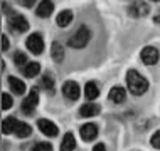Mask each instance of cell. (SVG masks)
Returning <instances> with one entry per match:
<instances>
[{"instance_id":"8fae6325","label":"cell","mask_w":160,"mask_h":151,"mask_svg":"<svg viewBox=\"0 0 160 151\" xmlns=\"http://www.w3.org/2000/svg\"><path fill=\"white\" fill-rule=\"evenodd\" d=\"M148 5H147L145 2H133L132 5H130V14L133 17H142L145 14H148Z\"/></svg>"},{"instance_id":"4316f807","label":"cell","mask_w":160,"mask_h":151,"mask_svg":"<svg viewBox=\"0 0 160 151\" xmlns=\"http://www.w3.org/2000/svg\"><path fill=\"white\" fill-rule=\"evenodd\" d=\"M7 49H8V39H7V35H2V50L5 52Z\"/></svg>"},{"instance_id":"3957f363","label":"cell","mask_w":160,"mask_h":151,"mask_svg":"<svg viewBox=\"0 0 160 151\" xmlns=\"http://www.w3.org/2000/svg\"><path fill=\"white\" fill-rule=\"evenodd\" d=\"M8 27L15 32H27L29 30V22L25 20V17L19 15V14H12L8 15Z\"/></svg>"},{"instance_id":"ffe728a7","label":"cell","mask_w":160,"mask_h":151,"mask_svg":"<svg viewBox=\"0 0 160 151\" xmlns=\"http://www.w3.org/2000/svg\"><path fill=\"white\" fill-rule=\"evenodd\" d=\"M98 94H99V89H98L96 83H88V84H86V87H84V96L88 97L89 101L96 99Z\"/></svg>"},{"instance_id":"ac0fdd59","label":"cell","mask_w":160,"mask_h":151,"mask_svg":"<svg viewBox=\"0 0 160 151\" xmlns=\"http://www.w3.org/2000/svg\"><path fill=\"white\" fill-rule=\"evenodd\" d=\"M71 20H72V12L71 10H62V12H59L56 22H58L59 27H68V25L71 24Z\"/></svg>"},{"instance_id":"4fadbf2b","label":"cell","mask_w":160,"mask_h":151,"mask_svg":"<svg viewBox=\"0 0 160 151\" xmlns=\"http://www.w3.org/2000/svg\"><path fill=\"white\" fill-rule=\"evenodd\" d=\"M17 126H19V121H17L14 116H10V118H5L2 123V133L3 134H10V133H15Z\"/></svg>"},{"instance_id":"7a4b0ae2","label":"cell","mask_w":160,"mask_h":151,"mask_svg":"<svg viewBox=\"0 0 160 151\" xmlns=\"http://www.w3.org/2000/svg\"><path fill=\"white\" fill-rule=\"evenodd\" d=\"M89 37H91V32H89V29L86 27V25H83V27L78 29V32L72 35L71 39H69L68 44L71 47H74V49H83V47L88 44Z\"/></svg>"},{"instance_id":"5b68a950","label":"cell","mask_w":160,"mask_h":151,"mask_svg":"<svg viewBox=\"0 0 160 151\" xmlns=\"http://www.w3.org/2000/svg\"><path fill=\"white\" fill-rule=\"evenodd\" d=\"M37 102H39L37 89H32L31 92H29V96L25 97L24 102H22V113H25V114H32V111L36 109Z\"/></svg>"},{"instance_id":"d4e9b609","label":"cell","mask_w":160,"mask_h":151,"mask_svg":"<svg viewBox=\"0 0 160 151\" xmlns=\"http://www.w3.org/2000/svg\"><path fill=\"white\" fill-rule=\"evenodd\" d=\"M12 104H14V101H12L10 94L3 92V94H2V109H10Z\"/></svg>"},{"instance_id":"cb8c5ba5","label":"cell","mask_w":160,"mask_h":151,"mask_svg":"<svg viewBox=\"0 0 160 151\" xmlns=\"http://www.w3.org/2000/svg\"><path fill=\"white\" fill-rule=\"evenodd\" d=\"M32 151H52V144L47 143V141H41L32 146Z\"/></svg>"},{"instance_id":"6da1fadb","label":"cell","mask_w":160,"mask_h":151,"mask_svg":"<svg viewBox=\"0 0 160 151\" xmlns=\"http://www.w3.org/2000/svg\"><path fill=\"white\" fill-rule=\"evenodd\" d=\"M127 84H128L130 92L135 94V96H142V94H145V91L148 89V81H147L138 71H135V69H132V71L127 72Z\"/></svg>"},{"instance_id":"8992f818","label":"cell","mask_w":160,"mask_h":151,"mask_svg":"<svg viewBox=\"0 0 160 151\" xmlns=\"http://www.w3.org/2000/svg\"><path fill=\"white\" fill-rule=\"evenodd\" d=\"M37 126H39V129H41L46 136H49V138L58 136V133H59L58 126H56L52 121H49V119H39L37 121Z\"/></svg>"},{"instance_id":"9a60e30c","label":"cell","mask_w":160,"mask_h":151,"mask_svg":"<svg viewBox=\"0 0 160 151\" xmlns=\"http://www.w3.org/2000/svg\"><path fill=\"white\" fill-rule=\"evenodd\" d=\"M8 86H10V89L14 91L15 94H19V96L25 92V84H24V81L19 79V77L10 76V77H8Z\"/></svg>"},{"instance_id":"f1b7e54d","label":"cell","mask_w":160,"mask_h":151,"mask_svg":"<svg viewBox=\"0 0 160 151\" xmlns=\"http://www.w3.org/2000/svg\"><path fill=\"white\" fill-rule=\"evenodd\" d=\"M155 24H160V14H157V17H155Z\"/></svg>"},{"instance_id":"484cf974","label":"cell","mask_w":160,"mask_h":151,"mask_svg":"<svg viewBox=\"0 0 160 151\" xmlns=\"http://www.w3.org/2000/svg\"><path fill=\"white\" fill-rule=\"evenodd\" d=\"M150 143H152L153 148L160 149V129H158V131H157V133H155V134L152 136V141H150Z\"/></svg>"},{"instance_id":"7c38bea8","label":"cell","mask_w":160,"mask_h":151,"mask_svg":"<svg viewBox=\"0 0 160 151\" xmlns=\"http://www.w3.org/2000/svg\"><path fill=\"white\" fill-rule=\"evenodd\" d=\"M79 114L83 118H91V116H98L99 114V106L94 104V102H88V104H83L79 109Z\"/></svg>"},{"instance_id":"d6986e66","label":"cell","mask_w":160,"mask_h":151,"mask_svg":"<svg viewBox=\"0 0 160 151\" xmlns=\"http://www.w3.org/2000/svg\"><path fill=\"white\" fill-rule=\"evenodd\" d=\"M24 76L25 77H36L39 72H41V64L39 62H29L27 66L24 67Z\"/></svg>"},{"instance_id":"44dd1931","label":"cell","mask_w":160,"mask_h":151,"mask_svg":"<svg viewBox=\"0 0 160 151\" xmlns=\"http://www.w3.org/2000/svg\"><path fill=\"white\" fill-rule=\"evenodd\" d=\"M31 133H32V129L27 123H19V126H17V129H15V136L17 138H27Z\"/></svg>"},{"instance_id":"7402d4cb","label":"cell","mask_w":160,"mask_h":151,"mask_svg":"<svg viewBox=\"0 0 160 151\" xmlns=\"http://www.w3.org/2000/svg\"><path fill=\"white\" fill-rule=\"evenodd\" d=\"M41 84H42V87H44L46 91L54 92V77L51 76V72L44 74V77H42V81H41Z\"/></svg>"},{"instance_id":"30bf717a","label":"cell","mask_w":160,"mask_h":151,"mask_svg":"<svg viewBox=\"0 0 160 151\" xmlns=\"http://www.w3.org/2000/svg\"><path fill=\"white\" fill-rule=\"evenodd\" d=\"M108 97H110V101L115 102V104H122V102H125V99H127V92H125L123 87L116 86V87H111Z\"/></svg>"},{"instance_id":"ba28073f","label":"cell","mask_w":160,"mask_h":151,"mask_svg":"<svg viewBox=\"0 0 160 151\" xmlns=\"http://www.w3.org/2000/svg\"><path fill=\"white\" fill-rule=\"evenodd\" d=\"M140 55H142L143 64H147V66H153V64H157V60H158V50L155 49V47H145Z\"/></svg>"},{"instance_id":"277c9868","label":"cell","mask_w":160,"mask_h":151,"mask_svg":"<svg viewBox=\"0 0 160 151\" xmlns=\"http://www.w3.org/2000/svg\"><path fill=\"white\" fill-rule=\"evenodd\" d=\"M25 44H27V49L36 55L44 50V40H42V37L39 35V34H31V35L27 37V42H25Z\"/></svg>"},{"instance_id":"5bb4252c","label":"cell","mask_w":160,"mask_h":151,"mask_svg":"<svg viewBox=\"0 0 160 151\" xmlns=\"http://www.w3.org/2000/svg\"><path fill=\"white\" fill-rule=\"evenodd\" d=\"M52 10H54V3L52 2H47V0H44V2H41L37 5V15L42 17V19L49 17L51 14H52Z\"/></svg>"},{"instance_id":"9c48e42d","label":"cell","mask_w":160,"mask_h":151,"mask_svg":"<svg viewBox=\"0 0 160 151\" xmlns=\"http://www.w3.org/2000/svg\"><path fill=\"white\" fill-rule=\"evenodd\" d=\"M79 133H81V138H83L84 141H93V139H96V136H98V128H96V124L88 123V124H83V126H81Z\"/></svg>"},{"instance_id":"2e32d148","label":"cell","mask_w":160,"mask_h":151,"mask_svg":"<svg viewBox=\"0 0 160 151\" xmlns=\"http://www.w3.org/2000/svg\"><path fill=\"white\" fill-rule=\"evenodd\" d=\"M51 57H52L56 62H62V59H64V47L59 44V42H52V45H51Z\"/></svg>"},{"instance_id":"e0dca14e","label":"cell","mask_w":160,"mask_h":151,"mask_svg":"<svg viewBox=\"0 0 160 151\" xmlns=\"http://www.w3.org/2000/svg\"><path fill=\"white\" fill-rule=\"evenodd\" d=\"M74 148H76V139L72 136V133H66L61 143V151H74Z\"/></svg>"},{"instance_id":"83f0119b","label":"cell","mask_w":160,"mask_h":151,"mask_svg":"<svg viewBox=\"0 0 160 151\" xmlns=\"http://www.w3.org/2000/svg\"><path fill=\"white\" fill-rule=\"evenodd\" d=\"M93 151H106V148H105V144H103V143H98V144L93 148Z\"/></svg>"},{"instance_id":"52a82bcc","label":"cell","mask_w":160,"mask_h":151,"mask_svg":"<svg viewBox=\"0 0 160 151\" xmlns=\"http://www.w3.org/2000/svg\"><path fill=\"white\" fill-rule=\"evenodd\" d=\"M62 92H64V96L69 97L71 101H76V99H79L81 89L74 81H68V83H64V86H62Z\"/></svg>"},{"instance_id":"603a6c76","label":"cell","mask_w":160,"mask_h":151,"mask_svg":"<svg viewBox=\"0 0 160 151\" xmlns=\"http://www.w3.org/2000/svg\"><path fill=\"white\" fill-rule=\"evenodd\" d=\"M14 62H15V66H19V67H25L27 66V55H25L24 52H15V55H14Z\"/></svg>"}]
</instances>
